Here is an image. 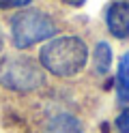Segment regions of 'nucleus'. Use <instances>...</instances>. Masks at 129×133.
I'll return each instance as SVG.
<instances>
[{"label": "nucleus", "instance_id": "obj_1", "mask_svg": "<svg viewBox=\"0 0 129 133\" xmlns=\"http://www.w3.org/2000/svg\"><path fill=\"white\" fill-rule=\"evenodd\" d=\"M41 66L58 77H71L84 69L88 47L80 37H56L41 47Z\"/></svg>", "mask_w": 129, "mask_h": 133}, {"label": "nucleus", "instance_id": "obj_2", "mask_svg": "<svg viewBox=\"0 0 129 133\" xmlns=\"http://www.w3.org/2000/svg\"><path fill=\"white\" fill-rule=\"evenodd\" d=\"M0 84L15 92H32L45 86V69L26 56H7L0 62Z\"/></svg>", "mask_w": 129, "mask_h": 133}, {"label": "nucleus", "instance_id": "obj_3", "mask_svg": "<svg viewBox=\"0 0 129 133\" xmlns=\"http://www.w3.org/2000/svg\"><path fill=\"white\" fill-rule=\"evenodd\" d=\"M56 35V24L50 15L37 9H26L13 15L11 19V39L17 49L32 47L39 41L52 39Z\"/></svg>", "mask_w": 129, "mask_h": 133}, {"label": "nucleus", "instance_id": "obj_4", "mask_svg": "<svg viewBox=\"0 0 129 133\" xmlns=\"http://www.w3.org/2000/svg\"><path fill=\"white\" fill-rule=\"evenodd\" d=\"M106 24L110 35H114L116 39L129 37V0H116L108 6Z\"/></svg>", "mask_w": 129, "mask_h": 133}, {"label": "nucleus", "instance_id": "obj_5", "mask_svg": "<svg viewBox=\"0 0 129 133\" xmlns=\"http://www.w3.org/2000/svg\"><path fill=\"white\" fill-rule=\"evenodd\" d=\"M45 133H82V124L71 114H58L47 122Z\"/></svg>", "mask_w": 129, "mask_h": 133}, {"label": "nucleus", "instance_id": "obj_6", "mask_svg": "<svg viewBox=\"0 0 129 133\" xmlns=\"http://www.w3.org/2000/svg\"><path fill=\"white\" fill-rule=\"evenodd\" d=\"M93 66H95V73L97 75H106L112 66V49L106 41L97 43L95 47V54H93Z\"/></svg>", "mask_w": 129, "mask_h": 133}, {"label": "nucleus", "instance_id": "obj_7", "mask_svg": "<svg viewBox=\"0 0 129 133\" xmlns=\"http://www.w3.org/2000/svg\"><path fill=\"white\" fill-rule=\"evenodd\" d=\"M116 92L120 101H129V52L120 58L116 71Z\"/></svg>", "mask_w": 129, "mask_h": 133}, {"label": "nucleus", "instance_id": "obj_8", "mask_svg": "<svg viewBox=\"0 0 129 133\" xmlns=\"http://www.w3.org/2000/svg\"><path fill=\"white\" fill-rule=\"evenodd\" d=\"M116 129L118 133H129V107H125L116 118Z\"/></svg>", "mask_w": 129, "mask_h": 133}, {"label": "nucleus", "instance_id": "obj_9", "mask_svg": "<svg viewBox=\"0 0 129 133\" xmlns=\"http://www.w3.org/2000/svg\"><path fill=\"white\" fill-rule=\"evenodd\" d=\"M32 0H0V9H20V6H28Z\"/></svg>", "mask_w": 129, "mask_h": 133}, {"label": "nucleus", "instance_id": "obj_10", "mask_svg": "<svg viewBox=\"0 0 129 133\" xmlns=\"http://www.w3.org/2000/svg\"><path fill=\"white\" fill-rule=\"evenodd\" d=\"M63 2H67V4H71V6H82L86 0H63Z\"/></svg>", "mask_w": 129, "mask_h": 133}, {"label": "nucleus", "instance_id": "obj_11", "mask_svg": "<svg viewBox=\"0 0 129 133\" xmlns=\"http://www.w3.org/2000/svg\"><path fill=\"white\" fill-rule=\"evenodd\" d=\"M0 49H2V35H0Z\"/></svg>", "mask_w": 129, "mask_h": 133}]
</instances>
